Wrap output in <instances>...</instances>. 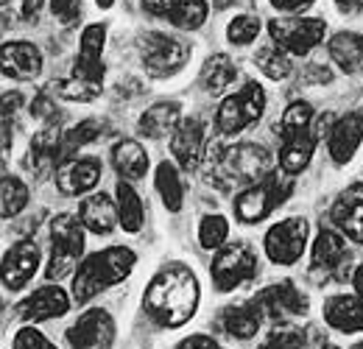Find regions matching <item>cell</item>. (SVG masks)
I'll list each match as a JSON object with an SVG mask.
<instances>
[{"label":"cell","mask_w":363,"mask_h":349,"mask_svg":"<svg viewBox=\"0 0 363 349\" xmlns=\"http://www.w3.org/2000/svg\"><path fill=\"white\" fill-rule=\"evenodd\" d=\"M335 6H338V11H344V14H355V11L363 9V0H335Z\"/></svg>","instance_id":"cell-49"},{"label":"cell","mask_w":363,"mask_h":349,"mask_svg":"<svg viewBox=\"0 0 363 349\" xmlns=\"http://www.w3.org/2000/svg\"><path fill=\"white\" fill-rule=\"evenodd\" d=\"M84 223L82 218L70 216V213H62L50 221V240H53V255L48 262L45 274L48 279H62L73 271L76 260L82 257L84 252Z\"/></svg>","instance_id":"cell-4"},{"label":"cell","mask_w":363,"mask_h":349,"mask_svg":"<svg viewBox=\"0 0 363 349\" xmlns=\"http://www.w3.org/2000/svg\"><path fill=\"white\" fill-rule=\"evenodd\" d=\"M67 341L73 349H109L115 341V321L106 310L92 307L67 330Z\"/></svg>","instance_id":"cell-11"},{"label":"cell","mask_w":363,"mask_h":349,"mask_svg":"<svg viewBox=\"0 0 363 349\" xmlns=\"http://www.w3.org/2000/svg\"><path fill=\"white\" fill-rule=\"evenodd\" d=\"M363 143V112H347L344 118L335 121V126L330 131V140H327V148H330V157L333 162L344 165L355 157V151L361 148Z\"/></svg>","instance_id":"cell-18"},{"label":"cell","mask_w":363,"mask_h":349,"mask_svg":"<svg viewBox=\"0 0 363 349\" xmlns=\"http://www.w3.org/2000/svg\"><path fill=\"white\" fill-rule=\"evenodd\" d=\"M20 101H23V98H20L17 92H14V95H3V118H9V112L14 115V109L20 106Z\"/></svg>","instance_id":"cell-50"},{"label":"cell","mask_w":363,"mask_h":349,"mask_svg":"<svg viewBox=\"0 0 363 349\" xmlns=\"http://www.w3.org/2000/svg\"><path fill=\"white\" fill-rule=\"evenodd\" d=\"M266 109V92L257 82H246L235 95H229L216 115V126L221 134H238L260 121Z\"/></svg>","instance_id":"cell-7"},{"label":"cell","mask_w":363,"mask_h":349,"mask_svg":"<svg viewBox=\"0 0 363 349\" xmlns=\"http://www.w3.org/2000/svg\"><path fill=\"white\" fill-rule=\"evenodd\" d=\"M79 218L84 223V229H90L95 235H109V232L121 223V213H118V204H115L109 196L95 193V196L82 201Z\"/></svg>","instance_id":"cell-25"},{"label":"cell","mask_w":363,"mask_h":349,"mask_svg":"<svg viewBox=\"0 0 363 349\" xmlns=\"http://www.w3.org/2000/svg\"><path fill=\"white\" fill-rule=\"evenodd\" d=\"M101 87L104 84H95V82H84L79 76H70V79H62V82H53L50 89L65 98V101H79V104H87V101H95L101 95Z\"/></svg>","instance_id":"cell-36"},{"label":"cell","mask_w":363,"mask_h":349,"mask_svg":"<svg viewBox=\"0 0 363 349\" xmlns=\"http://www.w3.org/2000/svg\"><path fill=\"white\" fill-rule=\"evenodd\" d=\"M269 34H272L274 45H279L282 50H288L294 56H308L324 40L327 23L318 17H285V20L269 23Z\"/></svg>","instance_id":"cell-9"},{"label":"cell","mask_w":363,"mask_h":349,"mask_svg":"<svg viewBox=\"0 0 363 349\" xmlns=\"http://www.w3.org/2000/svg\"><path fill=\"white\" fill-rule=\"evenodd\" d=\"M118 213H121V226L126 232H140L143 226V218H145V210H143V201L137 196V190L126 182L121 179L118 182Z\"/></svg>","instance_id":"cell-33"},{"label":"cell","mask_w":363,"mask_h":349,"mask_svg":"<svg viewBox=\"0 0 363 349\" xmlns=\"http://www.w3.org/2000/svg\"><path fill=\"white\" fill-rule=\"evenodd\" d=\"M98 137H101V123L92 121V118L90 121H82L79 126L65 131V137H62V157H65V160H73L79 148H84L87 143L98 140Z\"/></svg>","instance_id":"cell-37"},{"label":"cell","mask_w":363,"mask_h":349,"mask_svg":"<svg viewBox=\"0 0 363 349\" xmlns=\"http://www.w3.org/2000/svg\"><path fill=\"white\" fill-rule=\"evenodd\" d=\"M145 313L160 324V327H182L193 318L196 307H199V279L196 274L182 265L171 262L165 265L145 288L143 297Z\"/></svg>","instance_id":"cell-1"},{"label":"cell","mask_w":363,"mask_h":349,"mask_svg":"<svg viewBox=\"0 0 363 349\" xmlns=\"http://www.w3.org/2000/svg\"><path fill=\"white\" fill-rule=\"evenodd\" d=\"M324 321L341 333H361L363 330V299L361 297H333L324 302Z\"/></svg>","instance_id":"cell-26"},{"label":"cell","mask_w":363,"mask_h":349,"mask_svg":"<svg viewBox=\"0 0 363 349\" xmlns=\"http://www.w3.org/2000/svg\"><path fill=\"white\" fill-rule=\"evenodd\" d=\"M255 274H257V257H255L249 243L224 246L213 257V265H210V277H213V282H216V288L221 294H229V291L240 288L243 282L255 279Z\"/></svg>","instance_id":"cell-8"},{"label":"cell","mask_w":363,"mask_h":349,"mask_svg":"<svg viewBox=\"0 0 363 349\" xmlns=\"http://www.w3.org/2000/svg\"><path fill=\"white\" fill-rule=\"evenodd\" d=\"M101 182V162L98 160H65L56 171V187L65 196H82L90 193Z\"/></svg>","instance_id":"cell-23"},{"label":"cell","mask_w":363,"mask_h":349,"mask_svg":"<svg viewBox=\"0 0 363 349\" xmlns=\"http://www.w3.org/2000/svg\"><path fill=\"white\" fill-rule=\"evenodd\" d=\"M40 268V246L34 240H20L3 255V285L6 291H23Z\"/></svg>","instance_id":"cell-12"},{"label":"cell","mask_w":363,"mask_h":349,"mask_svg":"<svg viewBox=\"0 0 363 349\" xmlns=\"http://www.w3.org/2000/svg\"><path fill=\"white\" fill-rule=\"evenodd\" d=\"M143 9L154 17L168 20L171 26L184 28V31H196L204 26L210 6L204 0H143Z\"/></svg>","instance_id":"cell-15"},{"label":"cell","mask_w":363,"mask_h":349,"mask_svg":"<svg viewBox=\"0 0 363 349\" xmlns=\"http://www.w3.org/2000/svg\"><path fill=\"white\" fill-rule=\"evenodd\" d=\"M140 56H143V67L148 76L168 79V76H177L184 67L190 48L187 43H182L179 37H171L162 31H148L140 40Z\"/></svg>","instance_id":"cell-6"},{"label":"cell","mask_w":363,"mask_h":349,"mask_svg":"<svg viewBox=\"0 0 363 349\" xmlns=\"http://www.w3.org/2000/svg\"><path fill=\"white\" fill-rule=\"evenodd\" d=\"M311 121H313V106L308 101H294L285 112H282V121L277 126V134H288V131H302L311 129Z\"/></svg>","instance_id":"cell-39"},{"label":"cell","mask_w":363,"mask_h":349,"mask_svg":"<svg viewBox=\"0 0 363 349\" xmlns=\"http://www.w3.org/2000/svg\"><path fill=\"white\" fill-rule=\"evenodd\" d=\"M352 349H363V344H358V347H352Z\"/></svg>","instance_id":"cell-55"},{"label":"cell","mask_w":363,"mask_h":349,"mask_svg":"<svg viewBox=\"0 0 363 349\" xmlns=\"http://www.w3.org/2000/svg\"><path fill=\"white\" fill-rule=\"evenodd\" d=\"M40 6H43V0H23V17L26 20H37Z\"/></svg>","instance_id":"cell-48"},{"label":"cell","mask_w":363,"mask_h":349,"mask_svg":"<svg viewBox=\"0 0 363 349\" xmlns=\"http://www.w3.org/2000/svg\"><path fill=\"white\" fill-rule=\"evenodd\" d=\"M291 190H294L291 179H279V174H269L263 182L240 190V196L235 199V216L243 223H257V221L269 218L291 196Z\"/></svg>","instance_id":"cell-5"},{"label":"cell","mask_w":363,"mask_h":349,"mask_svg":"<svg viewBox=\"0 0 363 349\" xmlns=\"http://www.w3.org/2000/svg\"><path fill=\"white\" fill-rule=\"evenodd\" d=\"M260 310L255 305H229L221 313V327L227 330L232 338L249 341L260 330Z\"/></svg>","instance_id":"cell-30"},{"label":"cell","mask_w":363,"mask_h":349,"mask_svg":"<svg viewBox=\"0 0 363 349\" xmlns=\"http://www.w3.org/2000/svg\"><path fill=\"white\" fill-rule=\"evenodd\" d=\"M28 204V187L23 179L17 176H3V184H0V216L9 221L14 218L23 207Z\"/></svg>","instance_id":"cell-34"},{"label":"cell","mask_w":363,"mask_h":349,"mask_svg":"<svg viewBox=\"0 0 363 349\" xmlns=\"http://www.w3.org/2000/svg\"><path fill=\"white\" fill-rule=\"evenodd\" d=\"M70 307L67 294L59 285H45L40 291H34L28 299H23L17 305V316L23 321H48V318H59L65 316Z\"/></svg>","instance_id":"cell-21"},{"label":"cell","mask_w":363,"mask_h":349,"mask_svg":"<svg viewBox=\"0 0 363 349\" xmlns=\"http://www.w3.org/2000/svg\"><path fill=\"white\" fill-rule=\"evenodd\" d=\"M229 235V223L224 216H207L199 226V243L204 249H221Z\"/></svg>","instance_id":"cell-40"},{"label":"cell","mask_w":363,"mask_h":349,"mask_svg":"<svg viewBox=\"0 0 363 349\" xmlns=\"http://www.w3.org/2000/svg\"><path fill=\"white\" fill-rule=\"evenodd\" d=\"M112 162H115V171L126 182H137L148 171V154L137 140H121L112 148Z\"/></svg>","instance_id":"cell-29"},{"label":"cell","mask_w":363,"mask_h":349,"mask_svg":"<svg viewBox=\"0 0 363 349\" xmlns=\"http://www.w3.org/2000/svg\"><path fill=\"white\" fill-rule=\"evenodd\" d=\"M282 145H279V168L285 176H296L302 174L313 157V148H316V134L311 129L302 131H288V134H279Z\"/></svg>","instance_id":"cell-24"},{"label":"cell","mask_w":363,"mask_h":349,"mask_svg":"<svg viewBox=\"0 0 363 349\" xmlns=\"http://www.w3.org/2000/svg\"><path fill=\"white\" fill-rule=\"evenodd\" d=\"M305 243H308V221L305 218H285L274 223L263 240L269 260L277 265H294L302 257Z\"/></svg>","instance_id":"cell-10"},{"label":"cell","mask_w":363,"mask_h":349,"mask_svg":"<svg viewBox=\"0 0 363 349\" xmlns=\"http://www.w3.org/2000/svg\"><path fill=\"white\" fill-rule=\"evenodd\" d=\"M330 56L344 73H363V34L338 31L330 43Z\"/></svg>","instance_id":"cell-28"},{"label":"cell","mask_w":363,"mask_h":349,"mask_svg":"<svg viewBox=\"0 0 363 349\" xmlns=\"http://www.w3.org/2000/svg\"><path fill=\"white\" fill-rule=\"evenodd\" d=\"M333 223L355 243H363V184H350L333 204Z\"/></svg>","instance_id":"cell-22"},{"label":"cell","mask_w":363,"mask_h":349,"mask_svg":"<svg viewBox=\"0 0 363 349\" xmlns=\"http://www.w3.org/2000/svg\"><path fill=\"white\" fill-rule=\"evenodd\" d=\"M316 0H272V6L277 11H285V14H302L313 6Z\"/></svg>","instance_id":"cell-45"},{"label":"cell","mask_w":363,"mask_h":349,"mask_svg":"<svg viewBox=\"0 0 363 349\" xmlns=\"http://www.w3.org/2000/svg\"><path fill=\"white\" fill-rule=\"evenodd\" d=\"M104 40H106V28L101 23H92L82 31V48H79V56H76V70L73 76L84 79V82H95V84H104V62H101V53H104Z\"/></svg>","instance_id":"cell-17"},{"label":"cell","mask_w":363,"mask_h":349,"mask_svg":"<svg viewBox=\"0 0 363 349\" xmlns=\"http://www.w3.org/2000/svg\"><path fill=\"white\" fill-rule=\"evenodd\" d=\"M302 82H305V84H327V82H333V73H330L324 65H313V67L302 76Z\"/></svg>","instance_id":"cell-46"},{"label":"cell","mask_w":363,"mask_h":349,"mask_svg":"<svg viewBox=\"0 0 363 349\" xmlns=\"http://www.w3.org/2000/svg\"><path fill=\"white\" fill-rule=\"evenodd\" d=\"M31 118H40V121H59L56 112H53V104H50V95L40 92L34 101H31Z\"/></svg>","instance_id":"cell-44"},{"label":"cell","mask_w":363,"mask_h":349,"mask_svg":"<svg viewBox=\"0 0 363 349\" xmlns=\"http://www.w3.org/2000/svg\"><path fill=\"white\" fill-rule=\"evenodd\" d=\"M260 349H308V336L294 324H279L269 333Z\"/></svg>","instance_id":"cell-38"},{"label":"cell","mask_w":363,"mask_h":349,"mask_svg":"<svg viewBox=\"0 0 363 349\" xmlns=\"http://www.w3.org/2000/svg\"><path fill=\"white\" fill-rule=\"evenodd\" d=\"M318 349H341V347H335V344H321Z\"/></svg>","instance_id":"cell-54"},{"label":"cell","mask_w":363,"mask_h":349,"mask_svg":"<svg viewBox=\"0 0 363 349\" xmlns=\"http://www.w3.org/2000/svg\"><path fill=\"white\" fill-rule=\"evenodd\" d=\"M257 34H260V20L252 17V14H240V17H235V20L227 26V40L232 45L255 43Z\"/></svg>","instance_id":"cell-41"},{"label":"cell","mask_w":363,"mask_h":349,"mask_svg":"<svg viewBox=\"0 0 363 349\" xmlns=\"http://www.w3.org/2000/svg\"><path fill=\"white\" fill-rule=\"evenodd\" d=\"M0 59H3V76L28 82L43 73V53L34 43H26V40L3 43Z\"/></svg>","instance_id":"cell-19"},{"label":"cell","mask_w":363,"mask_h":349,"mask_svg":"<svg viewBox=\"0 0 363 349\" xmlns=\"http://www.w3.org/2000/svg\"><path fill=\"white\" fill-rule=\"evenodd\" d=\"M154 184L162 196V204L171 210V213H179L182 201H184V187H182V176L174 168V162H160L157 165V176H154Z\"/></svg>","instance_id":"cell-32"},{"label":"cell","mask_w":363,"mask_h":349,"mask_svg":"<svg viewBox=\"0 0 363 349\" xmlns=\"http://www.w3.org/2000/svg\"><path fill=\"white\" fill-rule=\"evenodd\" d=\"M235 76H238V70H235V65H232V59H229L227 53L210 56V59L204 62V67H201V84H204V89H207L210 95L224 92V89L235 82Z\"/></svg>","instance_id":"cell-31"},{"label":"cell","mask_w":363,"mask_h":349,"mask_svg":"<svg viewBox=\"0 0 363 349\" xmlns=\"http://www.w3.org/2000/svg\"><path fill=\"white\" fill-rule=\"evenodd\" d=\"M182 106L177 101H160L151 109H145L140 115V131L145 137H165L174 134L182 121Z\"/></svg>","instance_id":"cell-27"},{"label":"cell","mask_w":363,"mask_h":349,"mask_svg":"<svg viewBox=\"0 0 363 349\" xmlns=\"http://www.w3.org/2000/svg\"><path fill=\"white\" fill-rule=\"evenodd\" d=\"M347 260H350V252H347L344 238L333 229H321L313 243V274H324V279L344 277Z\"/></svg>","instance_id":"cell-20"},{"label":"cell","mask_w":363,"mask_h":349,"mask_svg":"<svg viewBox=\"0 0 363 349\" xmlns=\"http://www.w3.org/2000/svg\"><path fill=\"white\" fill-rule=\"evenodd\" d=\"M137 262V255L126 246H109L104 252H95L79 265L73 277V299L90 302L95 294L106 291L109 285L123 282Z\"/></svg>","instance_id":"cell-3"},{"label":"cell","mask_w":363,"mask_h":349,"mask_svg":"<svg viewBox=\"0 0 363 349\" xmlns=\"http://www.w3.org/2000/svg\"><path fill=\"white\" fill-rule=\"evenodd\" d=\"M204 160H207L204 176L218 190L252 187V184L263 182L272 174V154L263 145H255V143L213 145Z\"/></svg>","instance_id":"cell-2"},{"label":"cell","mask_w":363,"mask_h":349,"mask_svg":"<svg viewBox=\"0 0 363 349\" xmlns=\"http://www.w3.org/2000/svg\"><path fill=\"white\" fill-rule=\"evenodd\" d=\"M204 148H207V126L199 118L182 121L179 126H177V131L171 134V151H174L177 162H179L187 174L201 165V160L207 157Z\"/></svg>","instance_id":"cell-14"},{"label":"cell","mask_w":363,"mask_h":349,"mask_svg":"<svg viewBox=\"0 0 363 349\" xmlns=\"http://www.w3.org/2000/svg\"><path fill=\"white\" fill-rule=\"evenodd\" d=\"M252 305L260 310V316L269 318H285V316H302L308 310V297L294 282H277L263 291H257Z\"/></svg>","instance_id":"cell-13"},{"label":"cell","mask_w":363,"mask_h":349,"mask_svg":"<svg viewBox=\"0 0 363 349\" xmlns=\"http://www.w3.org/2000/svg\"><path fill=\"white\" fill-rule=\"evenodd\" d=\"M232 3H235V0H213L216 9H227V6H232Z\"/></svg>","instance_id":"cell-52"},{"label":"cell","mask_w":363,"mask_h":349,"mask_svg":"<svg viewBox=\"0 0 363 349\" xmlns=\"http://www.w3.org/2000/svg\"><path fill=\"white\" fill-rule=\"evenodd\" d=\"M50 11L62 26H76L82 17V0H50Z\"/></svg>","instance_id":"cell-42"},{"label":"cell","mask_w":363,"mask_h":349,"mask_svg":"<svg viewBox=\"0 0 363 349\" xmlns=\"http://www.w3.org/2000/svg\"><path fill=\"white\" fill-rule=\"evenodd\" d=\"M177 349H218V344H216L213 336H190Z\"/></svg>","instance_id":"cell-47"},{"label":"cell","mask_w":363,"mask_h":349,"mask_svg":"<svg viewBox=\"0 0 363 349\" xmlns=\"http://www.w3.org/2000/svg\"><path fill=\"white\" fill-rule=\"evenodd\" d=\"M62 137H65V131H59L53 126V121H50L45 129L31 140L28 157H26V168L37 179L50 176L56 171L59 162H65V157H62Z\"/></svg>","instance_id":"cell-16"},{"label":"cell","mask_w":363,"mask_h":349,"mask_svg":"<svg viewBox=\"0 0 363 349\" xmlns=\"http://www.w3.org/2000/svg\"><path fill=\"white\" fill-rule=\"evenodd\" d=\"M355 291L363 299V265H358V271H355Z\"/></svg>","instance_id":"cell-51"},{"label":"cell","mask_w":363,"mask_h":349,"mask_svg":"<svg viewBox=\"0 0 363 349\" xmlns=\"http://www.w3.org/2000/svg\"><path fill=\"white\" fill-rule=\"evenodd\" d=\"M14 349H56L50 341H48L45 336L40 333V330H34V327H23L17 336H14Z\"/></svg>","instance_id":"cell-43"},{"label":"cell","mask_w":363,"mask_h":349,"mask_svg":"<svg viewBox=\"0 0 363 349\" xmlns=\"http://www.w3.org/2000/svg\"><path fill=\"white\" fill-rule=\"evenodd\" d=\"M255 62H257V67H260L269 79H274V82L288 79L291 70H294V65H291V53L282 50L279 45H266V48H260Z\"/></svg>","instance_id":"cell-35"},{"label":"cell","mask_w":363,"mask_h":349,"mask_svg":"<svg viewBox=\"0 0 363 349\" xmlns=\"http://www.w3.org/2000/svg\"><path fill=\"white\" fill-rule=\"evenodd\" d=\"M95 3H98L101 9H112V6H115V0H95Z\"/></svg>","instance_id":"cell-53"}]
</instances>
